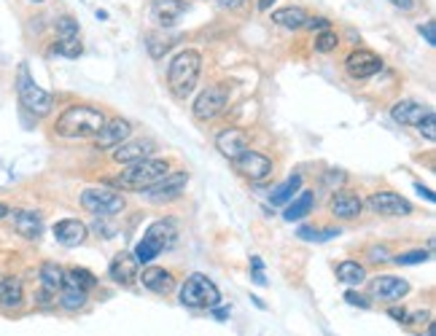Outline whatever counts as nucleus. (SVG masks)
Masks as SVG:
<instances>
[{"instance_id":"obj_47","label":"nucleus","mask_w":436,"mask_h":336,"mask_svg":"<svg viewBox=\"0 0 436 336\" xmlns=\"http://www.w3.org/2000/svg\"><path fill=\"white\" fill-rule=\"evenodd\" d=\"M415 191H418L420 197H425L428 202H434V194H431V188H425L423 183H415Z\"/></svg>"},{"instance_id":"obj_38","label":"nucleus","mask_w":436,"mask_h":336,"mask_svg":"<svg viewBox=\"0 0 436 336\" xmlns=\"http://www.w3.org/2000/svg\"><path fill=\"white\" fill-rule=\"evenodd\" d=\"M418 129H420V134H425V140H431V143H434L436 140V116H434V110H428V113L418 121Z\"/></svg>"},{"instance_id":"obj_13","label":"nucleus","mask_w":436,"mask_h":336,"mask_svg":"<svg viewBox=\"0 0 436 336\" xmlns=\"http://www.w3.org/2000/svg\"><path fill=\"white\" fill-rule=\"evenodd\" d=\"M409 294V282L396 274H380L372 280V296L380 301H398Z\"/></svg>"},{"instance_id":"obj_11","label":"nucleus","mask_w":436,"mask_h":336,"mask_svg":"<svg viewBox=\"0 0 436 336\" xmlns=\"http://www.w3.org/2000/svg\"><path fill=\"white\" fill-rule=\"evenodd\" d=\"M369 207L377 215H388V218H401L412 213V204L396 191H374L369 197Z\"/></svg>"},{"instance_id":"obj_5","label":"nucleus","mask_w":436,"mask_h":336,"mask_svg":"<svg viewBox=\"0 0 436 336\" xmlns=\"http://www.w3.org/2000/svg\"><path fill=\"white\" fill-rule=\"evenodd\" d=\"M218 301H221V291H218V285L210 277H205V274H191L189 280L183 282V288H180V304L183 307H191V309H213L218 307Z\"/></svg>"},{"instance_id":"obj_6","label":"nucleus","mask_w":436,"mask_h":336,"mask_svg":"<svg viewBox=\"0 0 436 336\" xmlns=\"http://www.w3.org/2000/svg\"><path fill=\"white\" fill-rule=\"evenodd\" d=\"M124 204H127L124 197L119 191H113V188L95 186L81 191V207L95 215H116L124 210Z\"/></svg>"},{"instance_id":"obj_22","label":"nucleus","mask_w":436,"mask_h":336,"mask_svg":"<svg viewBox=\"0 0 436 336\" xmlns=\"http://www.w3.org/2000/svg\"><path fill=\"white\" fill-rule=\"evenodd\" d=\"M431 108L423 105V103H415V100H401V103H396L391 108V116L394 121H398L401 127H418V121L428 113Z\"/></svg>"},{"instance_id":"obj_31","label":"nucleus","mask_w":436,"mask_h":336,"mask_svg":"<svg viewBox=\"0 0 436 336\" xmlns=\"http://www.w3.org/2000/svg\"><path fill=\"white\" fill-rule=\"evenodd\" d=\"M62 285H76V288H81V291H92L97 285V277L89 272V269H68L65 272V282Z\"/></svg>"},{"instance_id":"obj_9","label":"nucleus","mask_w":436,"mask_h":336,"mask_svg":"<svg viewBox=\"0 0 436 336\" xmlns=\"http://www.w3.org/2000/svg\"><path fill=\"white\" fill-rule=\"evenodd\" d=\"M186 183H189V175L183 173V170H178V173H167L159 183H154V186L146 188V199L156 202V204H162V202H173L183 194Z\"/></svg>"},{"instance_id":"obj_32","label":"nucleus","mask_w":436,"mask_h":336,"mask_svg":"<svg viewBox=\"0 0 436 336\" xmlns=\"http://www.w3.org/2000/svg\"><path fill=\"white\" fill-rule=\"evenodd\" d=\"M81 52H84L81 38H57V43L52 46V54L68 57V59H76V57H81Z\"/></svg>"},{"instance_id":"obj_24","label":"nucleus","mask_w":436,"mask_h":336,"mask_svg":"<svg viewBox=\"0 0 436 336\" xmlns=\"http://www.w3.org/2000/svg\"><path fill=\"white\" fill-rule=\"evenodd\" d=\"M22 301H25L22 280H19V277H3V280H0V307L16 309V307H22Z\"/></svg>"},{"instance_id":"obj_42","label":"nucleus","mask_w":436,"mask_h":336,"mask_svg":"<svg viewBox=\"0 0 436 336\" xmlns=\"http://www.w3.org/2000/svg\"><path fill=\"white\" fill-rule=\"evenodd\" d=\"M420 35H423V38H425V43H428V46H434V43H436L434 22H425V25H420Z\"/></svg>"},{"instance_id":"obj_46","label":"nucleus","mask_w":436,"mask_h":336,"mask_svg":"<svg viewBox=\"0 0 436 336\" xmlns=\"http://www.w3.org/2000/svg\"><path fill=\"white\" fill-rule=\"evenodd\" d=\"M388 315H391L394 320L401 323V320H404V315H407V309H404V307H391V309H388Z\"/></svg>"},{"instance_id":"obj_3","label":"nucleus","mask_w":436,"mask_h":336,"mask_svg":"<svg viewBox=\"0 0 436 336\" xmlns=\"http://www.w3.org/2000/svg\"><path fill=\"white\" fill-rule=\"evenodd\" d=\"M167 173H170V161L167 159H143L137 164H127V170L113 183L122 188H130V191H146L149 186L159 183Z\"/></svg>"},{"instance_id":"obj_48","label":"nucleus","mask_w":436,"mask_h":336,"mask_svg":"<svg viewBox=\"0 0 436 336\" xmlns=\"http://www.w3.org/2000/svg\"><path fill=\"white\" fill-rule=\"evenodd\" d=\"M251 267H253V272H261V269H264V264H261V258H256V255H253V258H251Z\"/></svg>"},{"instance_id":"obj_49","label":"nucleus","mask_w":436,"mask_h":336,"mask_svg":"<svg viewBox=\"0 0 436 336\" xmlns=\"http://www.w3.org/2000/svg\"><path fill=\"white\" fill-rule=\"evenodd\" d=\"M272 3H275V0H259V8H261V11H267Z\"/></svg>"},{"instance_id":"obj_7","label":"nucleus","mask_w":436,"mask_h":336,"mask_svg":"<svg viewBox=\"0 0 436 336\" xmlns=\"http://www.w3.org/2000/svg\"><path fill=\"white\" fill-rule=\"evenodd\" d=\"M229 103V89L224 86V83H213V86H207L200 92V97L194 100V119L200 121H213L218 119L221 113H224V108Z\"/></svg>"},{"instance_id":"obj_23","label":"nucleus","mask_w":436,"mask_h":336,"mask_svg":"<svg viewBox=\"0 0 436 336\" xmlns=\"http://www.w3.org/2000/svg\"><path fill=\"white\" fill-rule=\"evenodd\" d=\"M140 282H143V288H149L154 294H170L173 291V272H167L162 267H149L143 274H140Z\"/></svg>"},{"instance_id":"obj_43","label":"nucleus","mask_w":436,"mask_h":336,"mask_svg":"<svg viewBox=\"0 0 436 336\" xmlns=\"http://www.w3.org/2000/svg\"><path fill=\"white\" fill-rule=\"evenodd\" d=\"M369 255H372V261H388V258H391V253H388V248H377V245H374V248H372V250H369Z\"/></svg>"},{"instance_id":"obj_18","label":"nucleus","mask_w":436,"mask_h":336,"mask_svg":"<svg viewBox=\"0 0 436 336\" xmlns=\"http://www.w3.org/2000/svg\"><path fill=\"white\" fill-rule=\"evenodd\" d=\"M54 240L65 248H76L86 240V224H81L79 218H65L54 224Z\"/></svg>"},{"instance_id":"obj_37","label":"nucleus","mask_w":436,"mask_h":336,"mask_svg":"<svg viewBox=\"0 0 436 336\" xmlns=\"http://www.w3.org/2000/svg\"><path fill=\"white\" fill-rule=\"evenodd\" d=\"M135 261L137 264H151V261H154V258H156V255H159V250H156V248H154V245H151L149 240H140L137 242V248H135Z\"/></svg>"},{"instance_id":"obj_25","label":"nucleus","mask_w":436,"mask_h":336,"mask_svg":"<svg viewBox=\"0 0 436 336\" xmlns=\"http://www.w3.org/2000/svg\"><path fill=\"white\" fill-rule=\"evenodd\" d=\"M272 22L280 27H288V30H299L307 22V11L299 8V6H286V8L272 11Z\"/></svg>"},{"instance_id":"obj_4","label":"nucleus","mask_w":436,"mask_h":336,"mask_svg":"<svg viewBox=\"0 0 436 336\" xmlns=\"http://www.w3.org/2000/svg\"><path fill=\"white\" fill-rule=\"evenodd\" d=\"M16 94H19L22 108L30 110L33 116L43 119V116L52 113V103H54V100H52V94L46 92V89H41V86L35 83V79L30 76L28 65H19V70H16Z\"/></svg>"},{"instance_id":"obj_41","label":"nucleus","mask_w":436,"mask_h":336,"mask_svg":"<svg viewBox=\"0 0 436 336\" xmlns=\"http://www.w3.org/2000/svg\"><path fill=\"white\" fill-rule=\"evenodd\" d=\"M304 27H307V30H328V27H331V22H328V19H323V16H307Z\"/></svg>"},{"instance_id":"obj_51","label":"nucleus","mask_w":436,"mask_h":336,"mask_svg":"<svg viewBox=\"0 0 436 336\" xmlns=\"http://www.w3.org/2000/svg\"><path fill=\"white\" fill-rule=\"evenodd\" d=\"M28 3H35V6H38V3H46V0H28Z\"/></svg>"},{"instance_id":"obj_50","label":"nucleus","mask_w":436,"mask_h":336,"mask_svg":"<svg viewBox=\"0 0 436 336\" xmlns=\"http://www.w3.org/2000/svg\"><path fill=\"white\" fill-rule=\"evenodd\" d=\"M6 215H8V207H6L3 202H0V218H6Z\"/></svg>"},{"instance_id":"obj_10","label":"nucleus","mask_w":436,"mask_h":336,"mask_svg":"<svg viewBox=\"0 0 436 336\" xmlns=\"http://www.w3.org/2000/svg\"><path fill=\"white\" fill-rule=\"evenodd\" d=\"M345 70H348L350 79L367 81V79H372V76H377V73L382 70V59L374 52H369V49H355V52L348 54V59H345Z\"/></svg>"},{"instance_id":"obj_15","label":"nucleus","mask_w":436,"mask_h":336,"mask_svg":"<svg viewBox=\"0 0 436 336\" xmlns=\"http://www.w3.org/2000/svg\"><path fill=\"white\" fill-rule=\"evenodd\" d=\"M154 140H130V143H119L113 151V161L116 164H137L143 159H151L154 153Z\"/></svg>"},{"instance_id":"obj_2","label":"nucleus","mask_w":436,"mask_h":336,"mask_svg":"<svg viewBox=\"0 0 436 336\" xmlns=\"http://www.w3.org/2000/svg\"><path fill=\"white\" fill-rule=\"evenodd\" d=\"M200 73H202V54L194 52V49L180 52L170 62V70H167V86H170V92L176 94L178 100H186L197 89Z\"/></svg>"},{"instance_id":"obj_28","label":"nucleus","mask_w":436,"mask_h":336,"mask_svg":"<svg viewBox=\"0 0 436 336\" xmlns=\"http://www.w3.org/2000/svg\"><path fill=\"white\" fill-rule=\"evenodd\" d=\"M299 188H302V175L294 173L270 194V202H272V204H286V202L294 199V194H299Z\"/></svg>"},{"instance_id":"obj_21","label":"nucleus","mask_w":436,"mask_h":336,"mask_svg":"<svg viewBox=\"0 0 436 336\" xmlns=\"http://www.w3.org/2000/svg\"><path fill=\"white\" fill-rule=\"evenodd\" d=\"M14 228L19 237L25 240H38L43 234V218L35 210H16L14 213Z\"/></svg>"},{"instance_id":"obj_45","label":"nucleus","mask_w":436,"mask_h":336,"mask_svg":"<svg viewBox=\"0 0 436 336\" xmlns=\"http://www.w3.org/2000/svg\"><path fill=\"white\" fill-rule=\"evenodd\" d=\"M396 8H401V11H412L415 8V0H391Z\"/></svg>"},{"instance_id":"obj_8","label":"nucleus","mask_w":436,"mask_h":336,"mask_svg":"<svg viewBox=\"0 0 436 336\" xmlns=\"http://www.w3.org/2000/svg\"><path fill=\"white\" fill-rule=\"evenodd\" d=\"M232 167H234V173H240L246 180H251V183H261V180H267L275 170L272 159H267L264 153L251 151V148L243 151L237 159H232Z\"/></svg>"},{"instance_id":"obj_40","label":"nucleus","mask_w":436,"mask_h":336,"mask_svg":"<svg viewBox=\"0 0 436 336\" xmlns=\"http://www.w3.org/2000/svg\"><path fill=\"white\" fill-rule=\"evenodd\" d=\"M345 301H348L350 307H361V309H369V307H372L367 296H364V294H355V291H348V294H345Z\"/></svg>"},{"instance_id":"obj_1","label":"nucleus","mask_w":436,"mask_h":336,"mask_svg":"<svg viewBox=\"0 0 436 336\" xmlns=\"http://www.w3.org/2000/svg\"><path fill=\"white\" fill-rule=\"evenodd\" d=\"M103 124H105L103 110L92 105H70L57 116L54 132L68 140H84V137H95Z\"/></svg>"},{"instance_id":"obj_16","label":"nucleus","mask_w":436,"mask_h":336,"mask_svg":"<svg viewBox=\"0 0 436 336\" xmlns=\"http://www.w3.org/2000/svg\"><path fill=\"white\" fill-rule=\"evenodd\" d=\"M143 240H149L159 253H162L164 248H173L178 240V226L173 224V221H167V218H162V221H154L149 228H146V234H143Z\"/></svg>"},{"instance_id":"obj_36","label":"nucleus","mask_w":436,"mask_h":336,"mask_svg":"<svg viewBox=\"0 0 436 336\" xmlns=\"http://www.w3.org/2000/svg\"><path fill=\"white\" fill-rule=\"evenodd\" d=\"M337 234H340V231H334V228H310V226H302L299 228L302 240H310V242L331 240V237H337Z\"/></svg>"},{"instance_id":"obj_27","label":"nucleus","mask_w":436,"mask_h":336,"mask_svg":"<svg viewBox=\"0 0 436 336\" xmlns=\"http://www.w3.org/2000/svg\"><path fill=\"white\" fill-rule=\"evenodd\" d=\"M38 277H41V288L57 294L62 288V282H65V269L59 267V264H54V261H46L41 267V272H38Z\"/></svg>"},{"instance_id":"obj_17","label":"nucleus","mask_w":436,"mask_h":336,"mask_svg":"<svg viewBox=\"0 0 436 336\" xmlns=\"http://www.w3.org/2000/svg\"><path fill=\"white\" fill-rule=\"evenodd\" d=\"M328 207H331V213L337 215V218H345V221H350V218H358L361 210H364V202L358 194L353 191H334V197L328 202Z\"/></svg>"},{"instance_id":"obj_33","label":"nucleus","mask_w":436,"mask_h":336,"mask_svg":"<svg viewBox=\"0 0 436 336\" xmlns=\"http://www.w3.org/2000/svg\"><path fill=\"white\" fill-rule=\"evenodd\" d=\"M340 46V38H337V33L328 27V30H321V35H315V52L321 54H328L334 52Z\"/></svg>"},{"instance_id":"obj_20","label":"nucleus","mask_w":436,"mask_h":336,"mask_svg":"<svg viewBox=\"0 0 436 336\" xmlns=\"http://www.w3.org/2000/svg\"><path fill=\"white\" fill-rule=\"evenodd\" d=\"M137 264L135 261V255L132 253H119L113 261H110V280H116L119 285H132V282L137 280Z\"/></svg>"},{"instance_id":"obj_19","label":"nucleus","mask_w":436,"mask_h":336,"mask_svg":"<svg viewBox=\"0 0 436 336\" xmlns=\"http://www.w3.org/2000/svg\"><path fill=\"white\" fill-rule=\"evenodd\" d=\"M186 11V0H154L151 3V19L162 27H173Z\"/></svg>"},{"instance_id":"obj_29","label":"nucleus","mask_w":436,"mask_h":336,"mask_svg":"<svg viewBox=\"0 0 436 336\" xmlns=\"http://www.w3.org/2000/svg\"><path fill=\"white\" fill-rule=\"evenodd\" d=\"M337 277L345 285H361V282L367 280V269L358 261H340L337 264Z\"/></svg>"},{"instance_id":"obj_44","label":"nucleus","mask_w":436,"mask_h":336,"mask_svg":"<svg viewBox=\"0 0 436 336\" xmlns=\"http://www.w3.org/2000/svg\"><path fill=\"white\" fill-rule=\"evenodd\" d=\"M224 8H229V11H237V8H243L246 6V0H218Z\"/></svg>"},{"instance_id":"obj_34","label":"nucleus","mask_w":436,"mask_h":336,"mask_svg":"<svg viewBox=\"0 0 436 336\" xmlns=\"http://www.w3.org/2000/svg\"><path fill=\"white\" fill-rule=\"evenodd\" d=\"M57 38H79V22L76 16H59L54 22Z\"/></svg>"},{"instance_id":"obj_39","label":"nucleus","mask_w":436,"mask_h":336,"mask_svg":"<svg viewBox=\"0 0 436 336\" xmlns=\"http://www.w3.org/2000/svg\"><path fill=\"white\" fill-rule=\"evenodd\" d=\"M401 323H407V325H431V315L428 312H407L404 315V320Z\"/></svg>"},{"instance_id":"obj_35","label":"nucleus","mask_w":436,"mask_h":336,"mask_svg":"<svg viewBox=\"0 0 436 336\" xmlns=\"http://www.w3.org/2000/svg\"><path fill=\"white\" fill-rule=\"evenodd\" d=\"M398 267H415V264H425L431 253L428 250H409V253H398V255H391Z\"/></svg>"},{"instance_id":"obj_26","label":"nucleus","mask_w":436,"mask_h":336,"mask_svg":"<svg viewBox=\"0 0 436 336\" xmlns=\"http://www.w3.org/2000/svg\"><path fill=\"white\" fill-rule=\"evenodd\" d=\"M313 191H299V197L291 202L286 207V213H283V218H286L288 224H294V221H302L304 215H310V210H313Z\"/></svg>"},{"instance_id":"obj_30","label":"nucleus","mask_w":436,"mask_h":336,"mask_svg":"<svg viewBox=\"0 0 436 336\" xmlns=\"http://www.w3.org/2000/svg\"><path fill=\"white\" fill-rule=\"evenodd\" d=\"M86 304V291L76 288V285H62L59 288V307L68 309V312H76Z\"/></svg>"},{"instance_id":"obj_12","label":"nucleus","mask_w":436,"mask_h":336,"mask_svg":"<svg viewBox=\"0 0 436 336\" xmlns=\"http://www.w3.org/2000/svg\"><path fill=\"white\" fill-rule=\"evenodd\" d=\"M216 148L221 151V156H226V159L232 161V159H237L243 151L251 148V140H248L246 129L226 127V129H221V132L216 134Z\"/></svg>"},{"instance_id":"obj_14","label":"nucleus","mask_w":436,"mask_h":336,"mask_svg":"<svg viewBox=\"0 0 436 336\" xmlns=\"http://www.w3.org/2000/svg\"><path fill=\"white\" fill-rule=\"evenodd\" d=\"M132 134V124L127 119H110L100 127V132L95 134L97 148H116Z\"/></svg>"}]
</instances>
